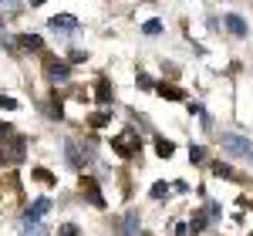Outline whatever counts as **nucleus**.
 <instances>
[{
	"label": "nucleus",
	"instance_id": "obj_1",
	"mask_svg": "<svg viewBox=\"0 0 253 236\" xmlns=\"http://www.w3.org/2000/svg\"><path fill=\"white\" fill-rule=\"evenodd\" d=\"M219 145H223L230 156L253 162V142H250V138H243V135H219Z\"/></svg>",
	"mask_w": 253,
	"mask_h": 236
},
{
	"label": "nucleus",
	"instance_id": "obj_27",
	"mask_svg": "<svg viewBox=\"0 0 253 236\" xmlns=\"http://www.w3.org/2000/svg\"><path fill=\"white\" fill-rule=\"evenodd\" d=\"M0 7H3V10H17L20 0H0Z\"/></svg>",
	"mask_w": 253,
	"mask_h": 236
},
{
	"label": "nucleus",
	"instance_id": "obj_28",
	"mask_svg": "<svg viewBox=\"0 0 253 236\" xmlns=\"http://www.w3.org/2000/svg\"><path fill=\"white\" fill-rule=\"evenodd\" d=\"M138 88H152V78L149 75H138Z\"/></svg>",
	"mask_w": 253,
	"mask_h": 236
},
{
	"label": "nucleus",
	"instance_id": "obj_23",
	"mask_svg": "<svg viewBox=\"0 0 253 236\" xmlns=\"http://www.w3.org/2000/svg\"><path fill=\"white\" fill-rule=\"evenodd\" d=\"M0 108L14 112V108H17V98H10V95H0Z\"/></svg>",
	"mask_w": 253,
	"mask_h": 236
},
{
	"label": "nucleus",
	"instance_id": "obj_4",
	"mask_svg": "<svg viewBox=\"0 0 253 236\" xmlns=\"http://www.w3.org/2000/svg\"><path fill=\"white\" fill-rule=\"evenodd\" d=\"M112 149H115L118 156H135L138 152V135L135 132H125V138H112Z\"/></svg>",
	"mask_w": 253,
	"mask_h": 236
},
{
	"label": "nucleus",
	"instance_id": "obj_7",
	"mask_svg": "<svg viewBox=\"0 0 253 236\" xmlns=\"http://www.w3.org/2000/svg\"><path fill=\"white\" fill-rule=\"evenodd\" d=\"M64 156H68V165H71V169H81V165H84V156L78 152V142H71V138L64 142Z\"/></svg>",
	"mask_w": 253,
	"mask_h": 236
},
{
	"label": "nucleus",
	"instance_id": "obj_6",
	"mask_svg": "<svg viewBox=\"0 0 253 236\" xmlns=\"http://www.w3.org/2000/svg\"><path fill=\"white\" fill-rule=\"evenodd\" d=\"M223 24L230 27V34H233V38H247V31H250V27H247V20L240 17V14H226Z\"/></svg>",
	"mask_w": 253,
	"mask_h": 236
},
{
	"label": "nucleus",
	"instance_id": "obj_24",
	"mask_svg": "<svg viewBox=\"0 0 253 236\" xmlns=\"http://www.w3.org/2000/svg\"><path fill=\"white\" fill-rule=\"evenodd\" d=\"M166 193H169V186H166V182H156V186H152V199H162Z\"/></svg>",
	"mask_w": 253,
	"mask_h": 236
},
{
	"label": "nucleus",
	"instance_id": "obj_21",
	"mask_svg": "<svg viewBox=\"0 0 253 236\" xmlns=\"http://www.w3.org/2000/svg\"><path fill=\"white\" fill-rule=\"evenodd\" d=\"M189 158H193V162H203V158H206V149H203V145H189Z\"/></svg>",
	"mask_w": 253,
	"mask_h": 236
},
{
	"label": "nucleus",
	"instance_id": "obj_16",
	"mask_svg": "<svg viewBox=\"0 0 253 236\" xmlns=\"http://www.w3.org/2000/svg\"><path fill=\"white\" fill-rule=\"evenodd\" d=\"M156 152H159L162 158H169V156L175 152V145H172V142H166V138H159V142H156Z\"/></svg>",
	"mask_w": 253,
	"mask_h": 236
},
{
	"label": "nucleus",
	"instance_id": "obj_25",
	"mask_svg": "<svg viewBox=\"0 0 253 236\" xmlns=\"http://www.w3.org/2000/svg\"><path fill=\"white\" fill-rule=\"evenodd\" d=\"M10 135H14V128H10L7 121H0V145H3V142H7Z\"/></svg>",
	"mask_w": 253,
	"mask_h": 236
},
{
	"label": "nucleus",
	"instance_id": "obj_22",
	"mask_svg": "<svg viewBox=\"0 0 253 236\" xmlns=\"http://www.w3.org/2000/svg\"><path fill=\"white\" fill-rule=\"evenodd\" d=\"M206 216L213 219V223H216L219 216H223V209H219V202H210V206H206Z\"/></svg>",
	"mask_w": 253,
	"mask_h": 236
},
{
	"label": "nucleus",
	"instance_id": "obj_11",
	"mask_svg": "<svg viewBox=\"0 0 253 236\" xmlns=\"http://www.w3.org/2000/svg\"><path fill=\"white\" fill-rule=\"evenodd\" d=\"M122 236H138V213H125V219H122Z\"/></svg>",
	"mask_w": 253,
	"mask_h": 236
},
{
	"label": "nucleus",
	"instance_id": "obj_19",
	"mask_svg": "<svg viewBox=\"0 0 253 236\" xmlns=\"http://www.w3.org/2000/svg\"><path fill=\"white\" fill-rule=\"evenodd\" d=\"M108 118H112V112H95V115L88 118V121H91L95 128H101V125H108Z\"/></svg>",
	"mask_w": 253,
	"mask_h": 236
},
{
	"label": "nucleus",
	"instance_id": "obj_17",
	"mask_svg": "<svg viewBox=\"0 0 253 236\" xmlns=\"http://www.w3.org/2000/svg\"><path fill=\"white\" fill-rule=\"evenodd\" d=\"M213 172H216V176H223V179H236V172L226 165V162H213Z\"/></svg>",
	"mask_w": 253,
	"mask_h": 236
},
{
	"label": "nucleus",
	"instance_id": "obj_8",
	"mask_svg": "<svg viewBox=\"0 0 253 236\" xmlns=\"http://www.w3.org/2000/svg\"><path fill=\"white\" fill-rule=\"evenodd\" d=\"M81 189H84V196H88L91 206H98V209L105 206V199H101V193H98V182H95V179H84V182H81Z\"/></svg>",
	"mask_w": 253,
	"mask_h": 236
},
{
	"label": "nucleus",
	"instance_id": "obj_2",
	"mask_svg": "<svg viewBox=\"0 0 253 236\" xmlns=\"http://www.w3.org/2000/svg\"><path fill=\"white\" fill-rule=\"evenodd\" d=\"M24 149H27V142H24V135H10L7 142H3V162H24Z\"/></svg>",
	"mask_w": 253,
	"mask_h": 236
},
{
	"label": "nucleus",
	"instance_id": "obj_9",
	"mask_svg": "<svg viewBox=\"0 0 253 236\" xmlns=\"http://www.w3.org/2000/svg\"><path fill=\"white\" fill-rule=\"evenodd\" d=\"M47 209H51V199H38V202L27 209V216H24V219H31V223H41V216H44Z\"/></svg>",
	"mask_w": 253,
	"mask_h": 236
},
{
	"label": "nucleus",
	"instance_id": "obj_31",
	"mask_svg": "<svg viewBox=\"0 0 253 236\" xmlns=\"http://www.w3.org/2000/svg\"><path fill=\"white\" fill-rule=\"evenodd\" d=\"M0 162H3V152H0Z\"/></svg>",
	"mask_w": 253,
	"mask_h": 236
},
{
	"label": "nucleus",
	"instance_id": "obj_14",
	"mask_svg": "<svg viewBox=\"0 0 253 236\" xmlns=\"http://www.w3.org/2000/svg\"><path fill=\"white\" fill-rule=\"evenodd\" d=\"M95 95H98V101H101V105H108V101H112V84H108V81H98Z\"/></svg>",
	"mask_w": 253,
	"mask_h": 236
},
{
	"label": "nucleus",
	"instance_id": "obj_10",
	"mask_svg": "<svg viewBox=\"0 0 253 236\" xmlns=\"http://www.w3.org/2000/svg\"><path fill=\"white\" fill-rule=\"evenodd\" d=\"M17 47H24V51H44V40H41L38 34H20Z\"/></svg>",
	"mask_w": 253,
	"mask_h": 236
},
{
	"label": "nucleus",
	"instance_id": "obj_20",
	"mask_svg": "<svg viewBox=\"0 0 253 236\" xmlns=\"http://www.w3.org/2000/svg\"><path fill=\"white\" fill-rule=\"evenodd\" d=\"M58 236H81V230L75 226V223H61V226H58Z\"/></svg>",
	"mask_w": 253,
	"mask_h": 236
},
{
	"label": "nucleus",
	"instance_id": "obj_30",
	"mask_svg": "<svg viewBox=\"0 0 253 236\" xmlns=\"http://www.w3.org/2000/svg\"><path fill=\"white\" fill-rule=\"evenodd\" d=\"M0 40H3V17H0Z\"/></svg>",
	"mask_w": 253,
	"mask_h": 236
},
{
	"label": "nucleus",
	"instance_id": "obj_15",
	"mask_svg": "<svg viewBox=\"0 0 253 236\" xmlns=\"http://www.w3.org/2000/svg\"><path fill=\"white\" fill-rule=\"evenodd\" d=\"M156 91H159V95H162V98H172V101H179V98H182V91H179L175 84H159Z\"/></svg>",
	"mask_w": 253,
	"mask_h": 236
},
{
	"label": "nucleus",
	"instance_id": "obj_29",
	"mask_svg": "<svg viewBox=\"0 0 253 236\" xmlns=\"http://www.w3.org/2000/svg\"><path fill=\"white\" fill-rule=\"evenodd\" d=\"M41 3H44V0H31V7H41Z\"/></svg>",
	"mask_w": 253,
	"mask_h": 236
},
{
	"label": "nucleus",
	"instance_id": "obj_5",
	"mask_svg": "<svg viewBox=\"0 0 253 236\" xmlns=\"http://www.w3.org/2000/svg\"><path fill=\"white\" fill-rule=\"evenodd\" d=\"M44 75L54 81V84H61V81H68V75H71V71H68V64H64V61L47 58V61H44Z\"/></svg>",
	"mask_w": 253,
	"mask_h": 236
},
{
	"label": "nucleus",
	"instance_id": "obj_26",
	"mask_svg": "<svg viewBox=\"0 0 253 236\" xmlns=\"http://www.w3.org/2000/svg\"><path fill=\"white\" fill-rule=\"evenodd\" d=\"M34 179H41V182H54V176H51V172H44V169H34Z\"/></svg>",
	"mask_w": 253,
	"mask_h": 236
},
{
	"label": "nucleus",
	"instance_id": "obj_18",
	"mask_svg": "<svg viewBox=\"0 0 253 236\" xmlns=\"http://www.w3.org/2000/svg\"><path fill=\"white\" fill-rule=\"evenodd\" d=\"M142 31H145L149 38H156L159 31H162V20H156V17H152V20H145V24H142Z\"/></svg>",
	"mask_w": 253,
	"mask_h": 236
},
{
	"label": "nucleus",
	"instance_id": "obj_12",
	"mask_svg": "<svg viewBox=\"0 0 253 236\" xmlns=\"http://www.w3.org/2000/svg\"><path fill=\"white\" fill-rule=\"evenodd\" d=\"M20 236H44V226H41V223H31V219H24V223H20Z\"/></svg>",
	"mask_w": 253,
	"mask_h": 236
},
{
	"label": "nucleus",
	"instance_id": "obj_3",
	"mask_svg": "<svg viewBox=\"0 0 253 236\" xmlns=\"http://www.w3.org/2000/svg\"><path fill=\"white\" fill-rule=\"evenodd\" d=\"M47 27H51L54 34H75V31H78V17H71V14H54V17L47 20Z\"/></svg>",
	"mask_w": 253,
	"mask_h": 236
},
{
	"label": "nucleus",
	"instance_id": "obj_13",
	"mask_svg": "<svg viewBox=\"0 0 253 236\" xmlns=\"http://www.w3.org/2000/svg\"><path fill=\"white\" fill-rule=\"evenodd\" d=\"M206 223H210V216H206V213H193L189 230H193V233H203V230H206Z\"/></svg>",
	"mask_w": 253,
	"mask_h": 236
}]
</instances>
